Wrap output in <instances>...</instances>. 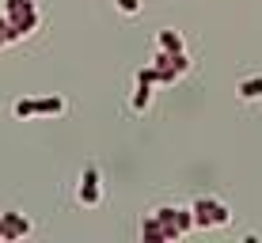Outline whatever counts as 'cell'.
<instances>
[{
  "instance_id": "cell-4",
  "label": "cell",
  "mask_w": 262,
  "mask_h": 243,
  "mask_svg": "<svg viewBox=\"0 0 262 243\" xmlns=\"http://www.w3.org/2000/svg\"><path fill=\"white\" fill-rule=\"evenodd\" d=\"M133 114H144L152 106V84H144V80H137V87H133V99H129Z\"/></svg>"
},
{
  "instance_id": "cell-3",
  "label": "cell",
  "mask_w": 262,
  "mask_h": 243,
  "mask_svg": "<svg viewBox=\"0 0 262 243\" xmlns=\"http://www.w3.org/2000/svg\"><path fill=\"white\" fill-rule=\"evenodd\" d=\"M236 95L243 99V103H258V99H262V73L243 76L239 84H236Z\"/></svg>"
},
{
  "instance_id": "cell-5",
  "label": "cell",
  "mask_w": 262,
  "mask_h": 243,
  "mask_svg": "<svg viewBox=\"0 0 262 243\" xmlns=\"http://www.w3.org/2000/svg\"><path fill=\"white\" fill-rule=\"evenodd\" d=\"M34 111H38V118H46V114H65L69 103L61 95H46V99H34Z\"/></svg>"
},
{
  "instance_id": "cell-8",
  "label": "cell",
  "mask_w": 262,
  "mask_h": 243,
  "mask_svg": "<svg viewBox=\"0 0 262 243\" xmlns=\"http://www.w3.org/2000/svg\"><path fill=\"white\" fill-rule=\"evenodd\" d=\"M12 114H15V118H38L34 99H15V103H12Z\"/></svg>"
},
{
  "instance_id": "cell-6",
  "label": "cell",
  "mask_w": 262,
  "mask_h": 243,
  "mask_svg": "<svg viewBox=\"0 0 262 243\" xmlns=\"http://www.w3.org/2000/svg\"><path fill=\"white\" fill-rule=\"evenodd\" d=\"M156 46H160V53H183V34L179 31H160Z\"/></svg>"
},
{
  "instance_id": "cell-1",
  "label": "cell",
  "mask_w": 262,
  "mask_h": 243,
  "mask_svg": "<svg viewBox=\"0 0 262 243\" xmlns=\"http://www.w3.org/2000/svg\"><path fill=\"white\" fill-rule=\"evenodd\" d=\"M194 213V228H224V224H232V213L224 202H216V197H198L190 205Z\"/></svg>"
},
{
  "instance_id": "cell-7",
  "label": "cell",
  "mask_w": 262,
  "mask_h": 243,
  "mask_svg": "<svg viewBox=\"0 0 262 243\" xmlns=\"http://www.w3.org/2000/svg\"><path fill=\"white\" fill-rule=\"evenodd\" d=\"M141 239H167V232H164V224H160L156 217H152V213H148V217H144V220H141Z\"/></svg>"
},
{
  "instance_id": "cell-9",
  "label": "cell",
  "mask_w": 262,
  "mask_h": 243,
  "mask_svg": "<svg viewBox=\"0 0 262 243\" xmlns=\"http://www.w3.org/2000/svg\"><path fill=\"white\" fill-rule=\"evenodd\" d=\"M114 8H118L122 15H137L141 12V0H114Z\"/></svg>"
},
{
  "instance_id": "cell-2",
  "label": "cell",
  "mask_w": 262,
  "mask_h": 243,
  "mask_svg": "<svg viewBox=\"0 0 262 243\" xmlns=\"http://www.w3.org/2000/svg\"><path fill=\"white\" fill-rule=\"evenodd\" d=\"M76 197H80V205H88V209L103 202V175H99V167H95V164H88V167H84Z\"/></svg>"
}]
</instances>
